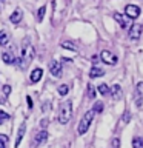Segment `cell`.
Returning <instances> with one entry per match:
<instances>
[{
  "mask_svg": "<svg viewBox=\"0 0 143 148\" xmlns=\"http://www.w3.org/2000/svg\"><path fill=\"white\" fill-rule=\"evenodd\" d=\"M72 116V102L71 100H65L62 105H60V111H59V122L62 125H66L69 120H71Z\"/></svg>",
  "mask_w": 143,
  "mask_h": 148,
  "instance_id": "obj_1",
  "label": "cell"
},
{
  "mask_svg": "<svg viewBox=\"0 0 143 148\" xmlns=\"http://www.w3.org/2000/svg\"><path fill=\"white\" fill-rule=\"evenodd\" d=\"M34 59V48L31 46V43H29V40H23V46H22V65L23 66H28V65L31 63V60Z\"/></svg>",
  "mask_w": 143,
  "mask_h": 148,
  "instance_id": "obj_2",
  "label": "cell"
},
{
  "mask_svg": "<svg viewBox=\"0 0 143 148\" xmlns=\"http://www.w3.org/2000/svg\"><path fill=\"white\" fill-rule=\"evenodd\" d=\"M94 111H86L85 114H83V117L80 120V123H78V134L80 136H83V134H86V131L89 130L91 123H92V119H94Z\"/></svg>",
  "mask_w": 143,
  "mask_h": 148,
  "instance_id": "obj_3",
  "label": "cell"
},
{
  "mask_svg": "<svg viewBox=\"0 0 143 148\" xmlns=\"http://www.w3.org/2000/svg\"><path fill=\"white\" fill-rule=\"evenodd\" d=\"M142 32H143V25L142 23H136V25H132L129 28V39L131 40H138L142 37Z\"/></svg>",
  "mask_w": 143,
  "mask_h": 148,
  "instance_id": "obj_4",
  "label": "cell"
},
{
  "mask_svg": "<svg viewBox=\"0 0 143 148\" xmlns=\"http://www.w3.org/2000/svg\"><path fill=\"white\" fill-rule=\"evenodd\" d=\"M100 57H101V62H105V63H108V65H115V63L118 62V57H117V56L112 54V53H109L108 49H103V51H101Z\"/></svg>",
  "mask_w": 143,
  "mask_h": 148,
  "instance_id": "obj_5",
  "label": "cell"
},
{
  "mask_svg": "<svg viewBox=\"0 0 143 148\" xmlns=\"http://www.w3.org/2000/svg\"><path fill=\"white\" fill-rule=\"evenodd\" d=\"M140 6H136V5H126V8H125V14L129 18H137L140 16Z\"/></svg>",
  "mask_w": 143,
  "mask_h": 148,
  "instance_id": "obj_6",
  "label": "cell"
},
{
  "mask_svg": "<svg viewBox=\"0 0 143 148\" xmlns=\"http://www.w3.org/2000/svg\"><path fill=\"white\" fill-rule=\"evenodd\" d=\"M112 17H114V20H115V22H118V25L122 26L123 29L131 25V23H129V17H128V16H123V14H120V12H114V14H112Z\"/></svg>",
  "mask_w": 143,
  "mask_h": 148,
  "instance_id": "obj_7",
  "label": "cell"
},
{
  "mask_svg": "<svg viewBox=\"0 0 143 148\" xmlns=\"http://www.w3.org/2000/svg\"><path fill=\"white\" fill-rule=\"evenodd\" d=\"M136 105L138 108L143 105V82H138L136 85Z\"/></svg>",
  "mask_w": 143,
  "mask_h": 148,
  "instance_id": "obj_8",
  "label": "cell"
},
{
  "mask_svg": "<svg viewBox=\"0 0 143 148\" xmlns=\"http://www.w3.org/2000/svg\"><path fill=\"white\" fill-rule=\"evenodd\" d=\"M49 71L54 77H60L62 76V63L57 62V60H52L49 65Z\"/></svg>",
  "mask_w": 143,
  "mask_h": 148,
  "instance_id": "obj_9",
  "label": "cell"
},
{
  "mask_svg": "<svg viewBox=\"0 0 143 148\" xmlns=\"http://www.w3.org/2000/svg\"><path fill=\"white\" fill-rule=\"evenodd\" d=\"M22 17H23V12H22V9H20V8H17L16 11H14V12L11 14V16H9V22H11L12 25H17V23H20Z\"/></svg>",
  "mask_w": 143,
  "mask_h": 148,
  "instance_id": "obj_10",
  "label": "cell"
},
{
  "mask_svg": "<svg viewBox=\"0 0 143 148\" xmlns=\"http://www.w3.org/2000/svg\"><path fill=\"white\" fill-rule=\"evenodd\" d=\"M42 76H43V69H42V68H35V69H32L29 79H31L32 83H37V82H40Z\"/></svg>",
  "mask_w": 143,
  "mask_h": 148,
  "instance_id": "obj_11",
  "label": "cell"
},
{
  "mask_svg": "<svg viewBox=\"0 0 143 148\" xmlns=\"http://www.w3.org/2000/svg\"><path fill=\"white\" fill-rule=\"evenodd\" d=\"M48 131L46 130H42L40 133H37V136H35V139H34V142L37 143V145H40V143H43V142H46L48 140Z\"/></svg>",
  "mask_w": 143,
  "mask_h": 148,
  "instance_id": "obj_12",
  "label": "cell"
},
{
  "mask_svg": "<svg viewBox=\"0 0 143 148\" xmlns=\"http://www.w3.org/2000/svg\"><path fill=\"white\" fill-rule=\"evenodd\" d=\"M25 131H26V123H22V125H20V128H18L17 137H16V143H14V147H16V148L20 145L22 139H23V136H25Z\"/></svg>",
  "mask_w": 143,
  "mask_h": 148,
  "instance_id": "obj_13",
  "label": "cell"
},
{
  "mask_svg": "<svg viewBox=\"0 0 143 148\" xmlns=\"http://www.w3.org/2000/svg\"><path fill=\"white\" fill-rule=\"evenodd\" d=\"M105 76V71L99 66H92L89 69V77L91 79H95V77H103Z\"/></svg>",
  "mask_w": 143,
  "mask_h": 148,
  "instance_id": "obj_14",
  "label": "cell"
},
{
  "mask_svg": "<svg viewBox=\"0 0 143 148\" xmlns=\"http://www.w3.org/2000/svg\"><path fill=\"white\" fill-rule=\"evenodd\" d=\"M2 60L6 65H11V63H16V59H14V54L12 53H8V51H5L2 54Z\"/></svg>",
  "mask_w": 143,
  "mask_h": 148,
  "instance_id": "obj_15",
  "label": "cell"
},
{
  "mask_svg": "<svg viewBox=\"0 0 143 148\" xmlns=\"http://www.w3.org/2000/svg\"><path fill=\"white\" fill-rule=\"evenodd\" d=\"M109 91H111V94H112V97H114L115 100L122 97V88H120V85H112Z\"/></svg>",
  "mask_w": 143,
  "mask_h": 148,
  "instance_id": "obj_16",
  "label": "cell"
},
{
  "mask_svg": "<svg viewBox=\"0 0 143 148\" xmlns=\"http://www.w3.org/2000/svg\"><path fill=\"white\" fill-rule=\"evenodd\" d=\"M60 46L65 49H68V51H76V45L72 43V42H68V40H63V42H60Z\"/></svg>",
  "mask_w": 143,
  "mask_h": 148,
  "instance_id": "obj_17",
  "label": "cell"
},
{
  "mask_svg": "<svg viewBox=\"0 0 143 148\" xmlns=\"http://www.w3.org/2000/svg\"><path fill=\"white\" fill-rule=\"evenodd\" d=\"M8 42H9L8 32H6V31H0V46H5Z\"/></svg>",
  "mask_w": 143,
  "mask_h": 148,
  "instance_id": "obj_18",
  "label": "cell"
},
{
  "mask_svg": "<svg viewBox=\"0 0 143 148\" xmlns=\"http://www.w3.org/2000/svg\"><path fill=\"white\" fill-rule=\"evenodd\" d=\"M97 90H99V92H100L101 96H106V94L109 92V90H111V88H109L108 85H106V83H101V85H99V86H97Z\"/></svg>",
  "mask_w": 143,
  "mask_h": 148,
  "instance_id": "obj_19",
  "label": "cell"
},
{
  "mask_svg": "<svg viewBox=\"0 0 143 148\" xmlns=\"http://www.w3.org/2000/svg\"><path fill=\"white\" fill-rule=\"evenodd\" d=\"M132 148H143V139L142 137H134L132 139Z\"/></svg>",
  "mask_w": 143,
  "mask_h": 148,
  "instance_id": "obj_20",
  "label": "cell"
},
{
  "mask_svg": "<svg viewBox=\"0 0 143 148\" xmlns=\"http://www.w3.org/2000/svg\"><path fill=\"white\" fill-rule=\"evenodd\" d=\"M68 91H69V86H68V85H60V86L57 88V92H59L60 96H66Z\"/></svg>",
  "mask_w": 143,
  "mask_h": 148,
  "instance_id": "obj_21",
  "label": "cell"
},
{
  "mask_svg": "<svg viewBox=\"0 0 143 148\" xmlns=\"http://www.w3.org/2000/svg\"><path fill=\"white\" fill-rule=\"evenodd\" d=\"M45 12H46V6H42V8H39V11H37V20H39V22L43 20Z\"/></svg>",
  "mask_w": 143,
  "mask_h": 148,
  "instance_id": "obj_22",
  "label": "cell"
},
{
  "mask_svg": "<svg viewBox=\"0 0 143 148\" xmlns=\"http://www.w3.org/2000/svg\"><path fill=\"white\" fill-rule=\"evenodd\" d=\"M88 97L89 99H95V88H94V85H88Z\"/></svg>",
  "mask_w": 143,
  "mask_h": 148,
  "instance_id": "obj_23",
  "label": "cell"
},
{
  "mask_svg": "<svg viewBox=\"0 0 143 148\" xmlns=\"http://www.w3.org/2000/svg\"><path fill=\"white\" fill-rule=\"evenodd\" d=\"M92 111H94V113H101V111H103V103H101V102H95Z\"/></svg>",
  "mask_w": 143,
  "mask_h": 148,
  "instance_id": "obj_24",
  "label": "cell"
},
{
  "mask_svg": "<svg viewBox=\"0 0 143 148\" xmlns=\"http://www.w3.org/2000/svg\"><path fill=\"white\" fill-rule=\"evenodd\" d=\"M6 143H8L6 134H0V148H6Z\"/></svg>",
  "mask_w": 143,
  "mask_h": 148,
  "instance_id": "obj_25",
  "label": "cell"
},
{
  "mask_svg": "<svg viewBox=\"0 0 143 148\" xmlns=\"http://www.w3.org/2000/svg\"><path fill=\"white\" fill-rule=\"evenodd\" d=\"M129 119H131V114H129V111H126V113H125V116L122 117V123L125 125V123H128L129 122Z\"/></svg>",
  "mask_w": 143,
  "mask_h": 148,
  "instance_id": "obj_26",
  "label": "cell"
},
{
  "mask_svg": "<svg viewBox=\"0 0 143 148\" xmlns=\"http://www.w3.org/2000/svg\"><path fill=\"white\" fill-rule=\"evenodd\" d=\"M111 145H112V148H120V139L118 137H114L112 142H111Z\"/></svg>",
  "mask_w": 143,
  "mask_h": 148,
  "instance_id": "obj_27",
  "label": "cell"
},
{
  "mask_svg": "<svg viewBox=\"0 0 143 148\" xmlns=\"http://www.w3.org/2000/svg\"><path fill=\"white\" fill-rule=\"evenodd\" d=\"M9 117H11V116H9L8 113H5V111H0V120H2V122H5V120H8Z\"/></svg>",
  "mask_w": 143,
  "mask_h": 148,
  "instance_id": "obj_28",
  "label": "cell"
},
{
  "mask_svg": "<svg viewBox=\"0 0 143 148\" xmlns=\"http://www.w3.org/2000/svg\"><path fill=\"white\" fill-rule=\"evenodd\" d=\"M3 92L8 96L9 92H11V86H9V85H3Z\"/></svg>",
  "mask_w": 143,
  "mask_h": 148,
  "instance_id": "obj_29",
  "label": "cell"
},
{
  "mask_svg": "<svg viewBox=\"0 0 143 148\" xmlns=\"http://www.w3.org/2000/svg\"><path fill=\"white\" fill-rule=\"evenodd\" d=\"M40 127H42V130H45L46 127H48V119H43V120H42V122H40Z\"/></svg>",
  "mask_w": 143,
  "mask_h": 148,
  "instance_id": "obj_30",
  "label": "cell"
},
{
  "mask_svg": "<svg viewBox=\"0 0 143 148\" xmlns=\"http://www.w3.org/2000/svg\"><path fill=\"white\" fill-rule=\"evenodd\" d=\"M26 102H28V106H29V108H32V100H31V97H29V96L26 97Z\"/></svg>",
  "mask_w": 143,
  "mask_h": 148,
  "instance_id": "obj_31",
  "label": "cell"
},
{
  "mask_svg": "<svg viewBox=\"0 0 143 148\" xmlns=\"http://www.w3.org/2000/svg\"><path fill=\"white\" fill-rule=\"evenodd\" d=\"M5 103H6V100H5L3 97H0V105H5Z\"/></svg>",
  "mask_w": 143,
  "mask_h": 148,
  "instance_id": "obj_32",
  "label": "cell"
},
{
  "mask_svg": "<svg viewBox=\"0 0 143 148\" xmlns=\"http://www.w3.org/2000/svg\"><path fill=\"white\" fill-rule=\"evenodd\" d=\"M2 123H3V122H2V120H0V125H2Z\"/></svg>",
  "mask_w": 143,
  "mask_h": 148,
  "instance_id": "obj_33",
  "label": "cell"
},
{
  "mask_svg": "<svg viewBox=\"0 0 143 148\" xmlns=\"http://www.w3.org/2000/svg\"><path fill=\"white\" fill-rule=\"evenodd\" d=\"M0 2H5V0H0Z\"/></svg>",
  "mask_w": 143,
  "mask_h": 148,
  "instance_id": "obj_34",
  "label": "cell"
}]
</instances>
